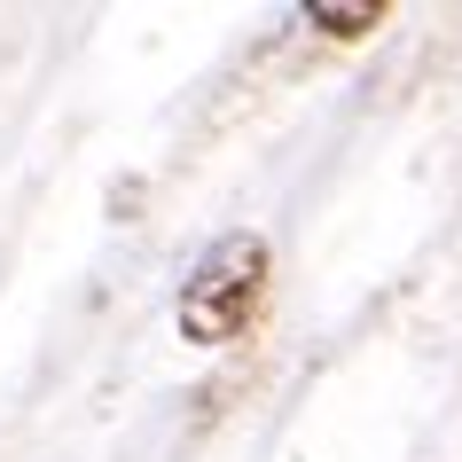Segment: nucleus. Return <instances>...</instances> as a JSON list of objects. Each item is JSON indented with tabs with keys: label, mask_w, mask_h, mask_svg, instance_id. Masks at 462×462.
I'll use <instances>...</instances> for the list:
<instances>
[{
	"label": "nucleus",
	"mask_w": 462,
	"mask_h": 462,
	"mask_svg": "<svg viewBox=\"0 0 462 462\" xmlns=\"http://www.w3.org/2000/svg\"><path fill=\"white\" fill-rule=\"evenodd\" d=\"M267 282H274V251L267 236H219V244L196 251V267L180 274V298H172V321H180V337L189 345H236L259 321L267 306Z\"/></svg>",
	"instance_id": "nucleus-1"
},
{
	"label": "nucleus",
	"mask_w": 462,
	"mask_h": 462,
	"mask_svg": "<svg viewBox=\"0 0 462 462\" xmlns=\"http://www.w3.org/2000/svg\"><path fill=\"white\" fill-rule=\"evenodd\" d=\"M306 24L314 32H329V40H361V32H376L384 24V0H314V8H306Z\"/></svg>",
	"instance_id": "nucleus-2"
}]
</instances>
